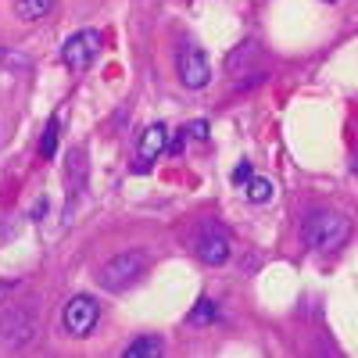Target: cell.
Instances as JSON below:
<instances>
[{
	"mask_svg": "<svg viewBox=\"0 0 358 358\" xmlns=\"http://www.w3.org/2000/svg\"><path fill=\"white\" fill-rule=\"evenodd\" d=\"M57 0H15V8H18V18L22 22H40L54 11Z\"/></svg>",
	"mask_w": 358,
	"mask_h": 358,
	"instance_id": "obj_10",
	"label": "cell"
},
{
	"mask_svg": "<svg viewBox=\"0 0 358 358\" xmlns=\"http://www.w3.org/2000/svg\"><path fill=\"white\" fill-rule=\"evenodd\" d=\"M57 129H62V118H50V122H47V129H43V140H40V155L50 162L54 155H57Z\"/></svg>",
	"mask_w": 358,
	"mask_h": 358,
	"instance_id": "obj_12",
	"label": "cell"
},
{
	"mask_svg": "<svg viewBox=\"0 0 358 358\" xmlns=\"http://www.w3.org/2000/svg\"><path fill=\"white\" fill-rule=\"evenodd\" d=\"M97 319H101V305L90 294L69 297L65 308H62V322H65V330L72 337H90V334H94V326H97Z\"/></svg>",
	"mask_w": 358,
	"mask_h": 358,
	"instance_id": "obj_4",
	"label": "cell"
},
{
	"mask_svg": "<svg viewBox=\"0 0 358 358\" xmlns=\"http://www.w3.org/2000/svg\"><path fill=\"white\" fill-rule=\"evenodd\" d=\"M165 147H169V126H165V122L147 126V129L140 133V143H136V162H133V172H136V176L151 172V165L165 155Z\"/></svg>",
	"mask_w": 358,
	"mask_h": 358,
	"instance_id": "obj_7",
	"label": "cell"
},
{
	"mask_svg": "<svg viewBox=\"0 0 358 358\" xmlns=\"http://www.w3.org/2000/svg\"><path fill=\"white\" fill-rule=\"evenodd\" d=\"M326 4H337V0H326Z\"/></svg>",
	"mask_w": 358,
	"mask_h": 358,
	"instance_id": "obj_19",
	"label": "cell"
},
{
	"mask_svg": "<svg viewBox=\"0 0 358 358\" xmlns=\"http://www.w3.org/2000/svg\"><path fill=\"white\" fill-rule=\"evenodd\" d=\"M351 172H358V155H355V162H351Z\"/></svg>",
	"mask_w": 358,
	"mask_h": 358,
	"instance_id": "obj_18",
	"label": "cell"
},
{
	"mask_svg": "<svg viewBox=\"0 0 358 358\" xmlns=\"http://www.w3.org/2000/svg\"><path fill=\"white\" fill-rule=\"evenodd\" d=\"M305 244L312 251H322V255H330L337 251L344 241H348V233H351V222L341 215V212H330V208H319V212H312L305 219Z\"/></svg>",
	"mask_w": 358,
	"mask_h": 358,
	"instance_id": "obj_1",
	"label": "cell"
},
{
	"mask_svg": "<svg viewBox=\"0 0 358 358\" xmlns=\"http://www.w3.org/2000/svg\"><path fill=\"white\" fill-rule=\"evenodd\" d=\"M251 176H255V169H251L248 162H241V165H236V169H233V183H248V179H251Z\"/></svg>",
	"mask_w": 358,
	"mask_h": 358,
	"instance_id": "obj_15",
	"label": "cell"
},
{
	"mask_svg": "<svg viewBox=\"0 0 358 358\" xmlns=\"http://www.w3.org/2000/svg\"><path fill=\"white\" fill-rule=\"evenodd\" d=\"M187 136V133H183ZM183 136H176V140H169V147H165V151L169 155H179V147H183Z\"/></svg>",
	"mask_w": 358,
	"mask_h": 358,
	"instance_id": "obj_17",
	"label": "cell"
},
{
	"mask_svg": "<svg viewBox=\"0 0 358 358\" xmlns=\"http://www.w3.org/2000/svg\"><path fill=\"white\" fill-rule=\"evenodd\" d=\"M97 54H101V33L97 29H79L76 36L65 40V50H62L65 65L72 72H86L90 65L97 62Z\"/></svg>",
	"mask_w": 358,
	"mask_h": 358,
	"instance_id": "obj_6",
	"label": "cell"
},
{
	"mask_svg": "<svg viewBox=\"0 0 358 358\" xmlns=\"http://www.w3.org/2000/svg\"><path fill=\"white\" fill-rule=\"evenodd\" d=\"M258 40H244L241 47H236L233 54H229V62H226V69H229V76H236V79H244L248 76V69L258 62Z\"/></svg>",
	"mask_w": 358,
	"mask_h": 358,
	"instance_id": "obj_9",
	"label": "cell"
},
{
	"mask_svg": "<svg viewBox=\"0 0 358 358\" xmlns=\"http://www.w3.org/2000/svg\"><path fill=\"white\" fill-rule=\"evenodd\" d=\"M187 133H194L197 140H204L208 136V122H194V126H187Z\"/></svg>",
	"mask_w": 358,
	"mask_h": 358,
	"instance_id": "obj_16",
	"label": "cell"
},
{
	"mask_svg": "<svg viewBox=\"0 0 358 358\" xmlns=\"http://www.w3.org/2000/svg\"><path fill=\"white\" fill-rule=\"evenodd\" d=\"M33 337H36V312L33 308L8 305L4 312H0V344H4L8 351L33 344Z\"/></svg>",
	"mask_w": 358,
	"mask_h": 358,
	"instance_id": "obj_2",
	"label": "cell"
},
{
	"mask_svg": "<svg viewBox=\"0 0 358 358\" xmlns=\"http://www.w3.org/2000/svg\"><path fill=\"white\" fill-rule=\"evenodd\" d=\"M162 351H165L162 337H140V341H133V344L122 351V358H155V355H162Z\"/></svg>",
	"mask_w": 358,
	"mask_h": 358,
	"instance_id": "obj_11",
	"label": "cell"
},
{
	"mask_svg": "<svg viewBox=\"0 0 358 358\" xmlns=\"http://www.w3.org/2000/svg\"><path fill=\"white\" fill-rule=\"evenodd\" d=\"M143 268H147V255H143V251H122V255H115V258L104 262L101 283H104L108 290H122V287H129L133 280H140Z\"/></svg>",
	"mask_w": 358,
	"mask_h": 358,
	"instance_id": "obj_3",
	"label": "cell"
},
{
	"mask_svg": "<svg viewBox=\"0 0 358 358\" xmlns=\"http://www.w3.org/2000/svg\"><path fill=\"white\" fill-rule=\"evenodd\" d=\"M176 72L183 79L187 90H204L208 79H212V65H208V57L197 43H183L176 54Z\"/></svg>",
	"mask_w": 358,
	"mask_h": 358,
	"instance_id": "obj_5",
	"label": "cell"
},
{
	"mask_svg": "<svg viewBox=\"0 0 358 358\" xmlns=\"http://www.w3.org/2000/svg\"><path fill=\"white\" fill-rule=\"evenodd\" d=\"M268 197H273V183L262 176H251L248 179V201L251 204H268Z\"/></svg>",
	"mask_w": 358,
	"mask_h": 358,
	"instance_id": "obj_13",
	"label": "cell"
},
{
	"mask_svg": "<svg viewBox=\"0 0 358 358\" xmlns=\"http://www.w3.org/2000/svg\"><path fill=\"white\" fill-rule=\"evenodd\" d=\"M215 315H219L215 301H212V297H201V301L194 305V312H190V322H194V326H208Z\"/></svg>",
	"mask_w": 358,
	"mask_h": 358,
	"instance_id": "obj_14",
	"label": "cell"
},
{
	"mask_svg": "<svg viewBox=\"0 0 358 358\" xmlns=\"http://www.w3.org/2000/svg\"><path fill=\"white\" fill-rule=\"evenodd\" d=\"M233 255V244H229V233L219 229V226H208L204 236L197 241V258L204 265H226Z\"/></svg>",
	"mask_w": 358,
	"mask_h": 358,
	"instance_id": "obj_8",
	"label": "cell"
}]
</instances>
